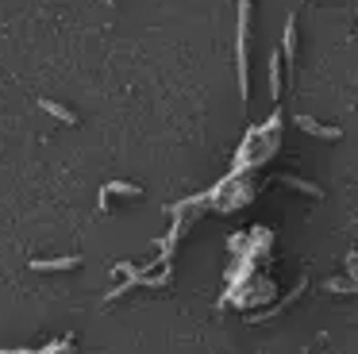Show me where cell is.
Wrapping results in <instances>:
<instances>
[{"instance_id": "1", "label": "cell", "mask_w": 358, "mask_h": 354, "mask_svg": "<svg viewBox=\"0 0 358 354\" xmlns=\"http://www.w3.org/2000/svg\"><path fill=\"white\" fill-rule=\"evenodd\" d=\"M247 43H250V0H239V92L247 104L250 92V66H247Z\"/></svg>"}, {"instance_id": "2", "label": "cell", "mask_w": 358, "mask_h": 354, "mask_svg": "<svg viewBox=\"0 0 358 354\" xmlns=\"http://www.w3.org/2000/svg\"><path fill=\"white\" fill-rule=\"evenodd\" d=\"M296 131H304V135H316V139H343V127H331V123H320L312 120V115H293Z\"/></svg>"}, {"instance_id": "3", "label": "cell", "mask_w": 358, "mask_h": 354, "mask_svg": "<svg viewBox=\"0 0 358 354\" xmlns=\"http://www.w3.org/2000/svg\"><path fill=\"white\" fill-rule=\"evenodd\" d=\"M112 197H143V189L135 181H108L101 189V208H108V200Z\"/></svg>"}, {"instance_id": "4", "label": "cell", "mask_w": 358, "mask_h": 354, "mask_svg": "<svg viewBox=\"0 0 358 354\" xmlns=\"http://www.w3.org/2000/svg\"><path fill=\"white\" fill-rule=\"evenodd\" d=\"M81 258L78 254H70V258H35L31 269H39V274H62V269H78Z\"/></svg>"}, {"instance_id": "5", "label": "cell", "mask_w": 358, "mask_h": 354, "mask_svg": "<svg viewBox=\"0 0 358 354\" xmlns=\"http://www.w3.org/2000/svg\"><path fill=\"white\" fill-rule=\"evenodd\" d=\"M281 58L289 62V73L296 77V15L285 20V46H281Z\"/></svg>"}, {"instance_id": "6", "label": "cell", "mask_w": 358, "mask_h": 354, "mask_svg": "<svg viewBox=\"0 0 358 354\" xmlns=\"http://www.w3.org/2000/svg\"><path fill=\"white\" fill-rule=\"evenodd\" d=\"M39 108H43L47 115H55V120H62L66 127H78V112H73V108L58 104V100H39Z\"/></svg>"}, {"instance_id": "7", "label": "cell", "mask_w": 358, "mask_h": 354, "mask_svg": "<svg viewBox=\"0 0 358 354\" xmlns=\"http://www.w3.org/2000/svg\"><path fill=\"white\" fill-rule=\"evenodd\" d=\"M266 69H270V97H273V100H281V54H278V50L270 54Z\"/></svg>"}, {"instance_id": "8", "label": "cell", "mask_w": 358, "mask_h": 354, "mask_svg": "<svg viewBox=\"0 0 358 354\" xmlns=\"http://www.w3.org/2000/svg\"><path fill=\"white\" fill-rule=\"evenodd\" d=\"M327 292H343V297H355V292H358V281H355V277H335V281H327Z\"/></svg>"}, {"instance_id": "9", "label": "cell", "mask_w": 358, "mask_h": 354, "mask_svg": "<svg viewBox=\"0 0 358 354\" xmlns=\"http://www.w3.org/2000/svg\"><path fill=\"white\" fill-rule=\"evenodd\" d=\"M304 354H308V351H304Z\"/></svg>"}]
</instances>
